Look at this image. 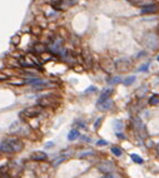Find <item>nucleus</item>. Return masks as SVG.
Listing matches in <instances>:
<instances>
[{"label": "nucleus", "instance_id": "7ed1b4c3", "mask_svg": "<svg viewBox=\"0 0 159 178\" xmlns=\"http://www.w3.org/2000/svg\"><path fill=\"white\" fill-rule=\"evenodd\" d=\"M57 100H58V97L54 96V94H45V96L40 97L36 103L41 108H49V107H55Z\"/></svg>", "mask_w": 159, "mask_h": 178}, {"label": "nucleus", "instance_id": "c85d7f7f", "mask_svg": "<svg viewBox=\"0 0 159 178\" xmlns=\"http://www.w3.org/2000/svg\"><path fill=\"white\" fill-rule=\"evenodd\" d=\"M51 145H53V143H51V142H49V143H47V147H51Z\"/></svg>", "mask_w": 159, "mask_h": 178}, {"label": "nucleus", "instance_id": "1a4fd4ad", "mask_svg": "<svg viewBox=\"0 0 159 178\" xmlns=\"http://www.w3.org/2000/svg\"><path fill=\"white\" fill-rule=\"evenodd\" d=\"M133 127L138 133H142V132L145 133V125L142 122V119H139V118H134L133 119Z\"/></svg>", "mask_w": 159, "mask_h": 178}, {"label": "nucleus", "instance_id": "5701e85b", "mask_svg": "<svg viewBox=\"0 0 159 178\" xmlns=\"http://www.w3.org/2000/svg\"><path fill=\"white\" fill-rule=\"evenodd\" d=\"M97 144H98V145H108V142L104 141V139H100V141L97 142Z\"/></svg>", "mask_w": 159, "mask_h": 178}, {"label": "nucleus", "instance_id": "f257e3e1", "mask_svg": "<svg viewBox=\"0 0 159 178\" xmlns=\"http://www.w3.org/2000/svg\"><path fill=\"white\" fill-rule=\"evenodd\" d=\"M23 148H24V142L19 137H8L0 144V149L6 153H18L22 152Z\"/></svg>", "mask_w": 159, "mask_h": 178}, {"label": "nucleus", "instance_id": "6ab92c4d", "mask_svg": "<svg viewBox=\"0 0 159 178\" xmlns=\"http://www.w3.org/2000/svg\"><path fill=\"white\" fill-rule=\"evenodd\" d=\"M114 127L116 132H120L123 129V122L122 120H114Z\"/></svg>", "mask_w": 159, "mask_h": 178}, {"label": "nucleus", "instance_id": "f3484780", "mask_svg": "<svg viewBox=\"0 0 159 178\" xmlns=\"http://www.w3.org/2000/svg\"><path fill=\"white\" fill-rule=\"evenodd\" d=\"M130 158H132V161H134L135 163H138V164H142L144 161H143V158H140L138 154H135V153H132L130 154Z\"/></svg>", "mask_w": 159, "mask_h": 178}, {"label": "nucleus", "instance_id": "f8f14e48", "mask_svg": "<svg viewBox=\"0 0 159 178\" xmlns=\"http://www.w3.org/2000/svg\"><path fill=\"white\" fill-rule=\"evenodd\" d=\"M97 107H98L99 110H109L113 107V100L112 99H108V100H105L103 103H98Z\"/></svg>", "mask_w": 159, "mask_h": 178}, {"label": "nucleus", "instance_id": "c756f323", "mask_svg": "<svg viewBox=\"0 0 159 178\" xmlns=\"http://www.w3.org/2000/svg\"><path fill=\"white\" fill-rule=\"evenodd\" d=\"M158 61H159V57H158Z\"/></svg>", "mask_w": 159, "mask_h": 178}, {"label": "nucleus", "instance_id": "39448f33", "mask_svg": "<svg viewBox=\"0 0 159 178\" xmlns=\"http://www.w3.org/2000/svg\"><path fill=\"white\" fill-rule=\"evenodd\" d=\"M132 68V63L128 59H119L115 63V69L119 72H128Z\"/></svg>", "mask_w": 159, "mask_h": 178}, {"label": "nucleus", "instance_id": "393cba45", "mask_svg": "<svg viewBox=\"0 0 159 178\" xmlns=\"http://www.w3.org/2000/svg\"><path fill=\"white\" fill-rule=\"evenodd\" d=\"M8 79V75L5 74V73L3 72V73H0V80H6Z\"/></svg>", "mask_w": 159, "mask_h": 178}, {"label": "nucleus", "instance_id": "aec40b11", "mask_svg": "<svg viewBox=\"0 0 159 178\" xmlns=\"http://www.w3.org/2000/svg\"><path fill=\"white\" fill-rule=\"evenodd\" d=\"M122 82V78L120 77H113L112 79H108V83L109 84H118V83Z\"/></svg>", "mask_w": 159, "mask_h": 178}, {"label": "nucleus", "instance_id": "423d86ee", "mask_svg": "<svg viewBox=\"0 0 159 178\" xmlns=\"http://www.w3.org/2000/svg\"><path fill=\"white\" fill-rule=\"evenodd\" d=\"M98 169L100 172L105 173V174H110L113 172V169H114V164L112 162H109V161H104V162H100L98 164Z\"/></svg>", "mask_w": 159, "mask_h": 178}, {"label": "nucleus", "instance_id": "0eeeda50", "mask_svg": "<svg viewBox=\"0 0 159 178\" xmlns=\"http://www.w3.org/2000/svg\"><path fill=\"white\" fill-rule=\"evenodd\" d=\"M159 12V4L158 3H152L149 5H147L144 6L142 10H140V13L142 14H155Z\"/></svg>", "mask_w": 159, "mask_h": 178}, {"label": "nucleus", "instance_id": "ddd939ff", "mask_svg": "<svg viewBox=\"0 0 159 178\" xmlns=\"http://www.w3.org/2000/svg\"><path fill=\"white\" fill-rule=\"evenodd\" d=\"M79 131L78 129H71L70 132H69V134H68V139L69 141H75L77 138H79Z\"/></svg>", "mask_w": 159, "mask_h": 178}, {"label": "nucleus", "instance_id": "dca6fc26", "mask_svg": "<svg viewBox=\"0 0 159 178\" xmlns=\"http://www.w3.org/2000/svg\"><path fill=\"white\" fill-rule=\"evenodd\" d=\"M110 151H112V153H113L114 155H116V157H120V155L123 154L122 148H120V147H118V145H114V147H112V148H110Z\"/></svg>", "mask_w": 159, "mask_h": 178}, {"label": "nucleus", "instance_id": "a878e982", "mask_svg": "<svg viewBox=\"0 0 159 178\" xmlns=\"http://www.w3.org/2000/svg\"><path fill=\"white\" fill-rule=\"evenodd\" d=\"M95 90H97V88H95V87H89V89H87L85 90V93H93V92H95Z\"/></svg>", "mask_w": 159, "mask_h": 178}, {"label": "nucleus", "instance_id": "9d476101", "mask_svg": "<svg viewBox=\"0 0 159 178\" xmlns=\"http://www.w3.org/2000/svg\"><path fill=\"white\" fill-rule=\"evenodd\" d=\"M112 93H113V89H112V88L104 89V90L102 92V94H100V98H99V100L97 102V104H98V103H103V102H105V100L110 99V96H112Z\"/></svg>", "mask_w": 159, "mask_h": 178}, {"label": "nucleus", "instance_id": "cd10ccee", "mask_svg": "<svg viewBox=\"0 0 159 178\" xmlns=\"http://www.w3.org/2000/svg\"><path fill=\"white\" fill-rule=\"evenodd\" d=\"M81 138H83V141H85V142H90V139L88 137H81Z\"/></svg>", "mask_w": 159, "mask_h": 178}, {"label": "nucleus", "instance_id": "f03ea898", "mask_svg": "<svg viewBox=\"0 0 159 178\" xmlns=\"http://www.w3.org/2000/svg\"><path fill=\"white\" fill-rule=\"evenodd\" d=\"M41 112V107H29V108H25L24 110L20 112L19 117L22 120H30V119H34L35 117H38Z\"/></svg>", "mask_w": 159, "mask_h": 178}, {"label": "nucleus", "instance_id": "4468645a", "mask_svg": "<svg viewBox=\"0 0 159 178\" xmlns=\"http://www.w3.org/2000/svg\"><path fill=\"white\" fill-rule=\"evenodd\" d=\"M8 83L10 86H16V87H19V86H24L25 84V80H23V79H10V80H8Z\"/></svg>", "mask_w": 159, "mask_h": 178}, {"label": "nucleus", "instance_id": "b1692460", "mask_svg": "<svg viewBox=\"0 0 159 178\" xmlns=\"http://www.w3.org/2000/svg\"><path fill=\"white\" fill-rule=\"evenodd\" d=\"M64 159H65V157H59V159L54 162V166H58L59 163H61V162H63V161H64Z\"/></svg>", "mask_w": 159, "mask_h": 178}, {"label": "nucleus", "instance_id": "9b49d317", "mask_svg": "<svg viewBox=\"0 0 159 178\" xmlns=\"http://www.w3.org/2000/svg\"><path fill=\"white\" fill-rule=\"evenodd\" d=\"M128 2H129L132 5H134V6H142V8H144V6H147V5L152 4L153 0H128Z\"/></svg>", "mask_w": 159, "mask_h": 178}, {"label": "nucleus", "instance_id": "20e7f679", "mask_svg": "<svg viewBox=\"0 0 159 178\" xmlns=\"http://www.w3.org/2000/svg\"><path fill=\"white\" fill-rule=\"evenodd\" d=\"M143 43L147 48H149V49H157L158 45H159V38L154 34V33H147L144 34L143 37Z\"/></svg>", "mask_w": 159, "mask_h": 178}, {"label": "nucleus", "instance_id": "412c9836", "mask_svg": "<svg viewBox=\"0 0 159 178\" xmlns=\"http://www.w3.org/2000/svg\"><path fill=\"white\" fill-rule=\"evenodd\" d=\"M102 122H103V118H102V117H100V118H98V119H97V122L94 123V129H99V127H100Z\"/></svg>", "mask_w": 159, "mask_h": 178}, {"label": "nucleus", "instance_id": "bb28decb", "mask_svg": "<svg viewBox=\"0 0 159 178\" xmlns=\"http://www.w3.org/2000/svg\"><path fill=\"white\" fill-rule=\"evenodd\" d=\"M116 135H118V137H119L120 139H124V135H123V134H120V133H116Z\"/></svg>", "mask_w": 159, "mask_h": 178}, {"label": "nucleus", "instance_id": "2eb2a0df", "mask_svg": "<svg viewBox=\"0 0 159 178\" xmlns=\"http://www.w3.org/2000/svg\"><path fill=\"white\" fill-rule=\"evenodd\" d=\"M149 104L150 106H158L159 104V96L158 94H153V96L149 98Z\"/></svg>", "mask_w": 159, "mask_h": 178}, {"label": "nucleus", "instance_id": "4be33fe9", "mask_svg": "<svg viewBox=\"0 0 159 178\" xmlns=\"http://www.w3.org/2000/svg\"><path fill=\"white\" fill-rule=\"evenodd\" d=\"M148 67H149V64H148V63H147V64H143L139 69H138V70H139V72H147L148 70Z\"/></svg>", "mask_w": 159, "mask_h": 178}, {"label": "nucleus", "instance_id": "6e6552de", "mask_svg": "<svg viewBox=\"0 0 159 178\" xmlns=\"http://www.w3.org/2000/svg\"><path fill=\"white\" fill-rule=\"evenodd\" d=\"M30 159L31 161H36V162H41V161H47L48 159V154L45 152L41 151H35L30 154Z\"/></svg>", "mask_w": 159, "mask_h": 178}, {"label": "nucleus", "instance_id": "a211bd4d", "mask_svg": "<svg viewBox=\"0 0 159 178\" xmlns=\"http://www.w3.org/2000/svg\"><path fill=\"white\" fill-rule=\"evenodd\" d=\"M134 82H135V77H134V75H132V77H128V78H125V79L123 80V83H124L125 86H132Z\"/></svg>", "mask_w": 159, "mask_h": 178}]
</instances>
